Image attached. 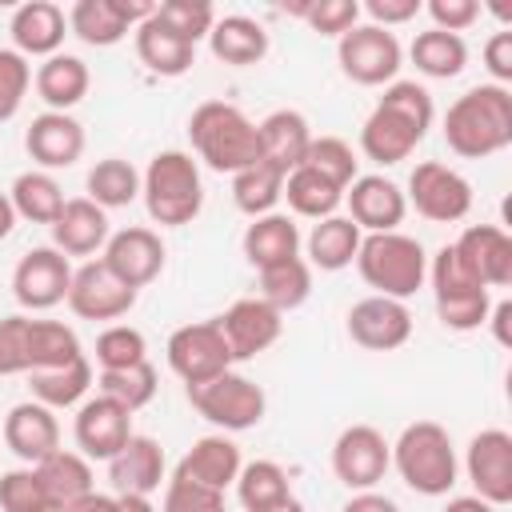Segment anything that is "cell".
<instances>
[{
    "mask_svg": "<svg viewBox=\"0 0 512 512\" xmlns=\"http://www.w3.org/2000/svg\"><path fill=\"white\" fill-rule=\"evenodd\" d=\"M432 96L424 84L416 80H392L380 96V104L368 112L364 128H360V148L372 164H400L416 152V144L428 136L432 128Z\"/></svg>",
    "mask_w": 512,
    "mask_h": 512,
    "instance_id": "cell-1",
    "label": "cell"
},
{
    "mask_svg": "<svg viewBox=\"0 0 512 512\" xmlns=\"http://www.w3.org/2000/svg\"><path fill=\"white\" fill-rule=\"evenodd\" d=\"M408 56H412L416 72H424V76H432V80H452V76H460L464 64H468V44H464V36H456V32L428 28V32H416Z\"/></svg>",
    "mask_w": 512,
    "mask_h": 512,
    "instance_id": "cell-38",
    "label": "cell"
},
{
    "mask_svg": "<svg viewBox=\"0 0 512 512\" xmlns=\"http://www.w3.org/2000/svg\"><path fill=\"white\" fill-rule=\"evenodd\" d=\"M284 168L268 164V160H256L248 164L244 172L232 176V204L244 212V216H268L276 208V200L284 196Z\"/></svg>",
    "mask_w": 512,
    "mask_h": 512,
    "instance_id": "cell-40",
    "label": "cell"
},
{
    "mask_svg": "<svg viewBox=\"0 0 512 512\" xmlns=\"http://www.w3.org/2000/svg\"><path fill=\"white\" fill-rule=\"evenodd\" d=\"M428 16H432V28L460 36L464 28L476 24L480 4H476V0H428Z\"/></svg>",
    "mask_w": 512,
    "mask_h": 512,
    "instance_id": "cell-54",
    "label": "cell"
},
{
    "mask_svg": "<svg viewBox=\"0 0 512 512\" xmlns=\"http://www.w3.org/2000/svg\"><path fill=\"white\" fill-rule=\"evenodd\" d=\"M364 12L372 16L376 28H392V24H408L420 12V0H368Z\"/></svg>",
    "mask_w": 512,
    "mask_h": 512,
    "instance_id": "cell-56",
    "label": "cell"
},
{
    "mask_svg": "<svg viewBox=\"0 0 512 512\" xmlns=\"http://www.w3.org/2000/svg\"><path fill=\"white\" fill-rule=\"evenodd\" d=\"M36 476H40L48 500H52V504H64V508L76 504V500H84V496L92 492V464H88V456H80V452L56 448L52 456H44V460L36 464Z\"/></svg>",
    "mask_w": 512,
    "mask_h": 512,
    "instance_id": "cell-35",
    "label": "cell"
},
{
    "mask_svg": "<svg viewBox=\"0 0 512 512\" xmlns=\"http://www.w3.org/2000/svg\"><path fill=\"white\" fill-rule=\"evenodd\" d=\"M44 504H48V492H44L36 468L0 472V512H40Z\"/></svg>",
    "mask_w": 512,
    "mask_h": 512,
    "instance_id": "cell-50",
    "label": "cell"
},
{
    "mask_svg": "<svg viewBox=\"0 0 512 512\" xmlns=\"http://www.w3.org/2000/svg\"><path fill=\"white\" fill-rule=\"evenodd\" d=\"M132 304H136V292L128 284H120L104 260H88V264L72 268L68 308L80 320H120V316H128Z\"/></svg>",
    "mask_w": 512,
    "mask_h": 512,
    "instance_id": "cell-18",
    "label": "cell"
},
{
    "mask_svg": "<svg viewBox=\"0 0 512 512\" xmlns=\"http://www.w3.org/2000/svg\"><path fill=\"white\" fill-rule=\"evenodd\" d=\"M168 368L188 384H204L220 372L232 368V352L224 344V332L216 320H200V324H184L168 336Z\"/></svg>",
    "mask_w": 512,
    "mask_h": 512,
    "instance_id": "cell-12",
    "label": "cell"
},
{
    "mask_svg": "<svg viewBox=\"0 0 512 512\" xmlns=\"http://www.w3.org/2000/svg\"><path fill=\"white\" fill-rule=\"evenodd\" d=\"M96 388H100V396L116 400L120 408L140 412V408L152 404V396H156V368L144 360V364H132V368L100 372V376H96Z\"/></svg>",
    "mask_w": 512,
    "mask_h": 512,
    "instance_id": "cell-45",
    "label": "cell"
},
{
    "mask_svg": "<svg viewBox=\"0 0 512 512\" xmlns=\"http://www.w3.org/2000/svg\"><path fill=\"white\" fill-rule=\"evenodd\" d=\"M140 196H144V208L148 216L160 224V228H180V224H192L204 208V184H200V168L188 152L180 148H168V152H156L140 176Z\"/></svg>",
    "mask_w": 512,
    "mask_h": 512,
    "instance_id": "cell-4",
    "label": "cell"
},
{
    "mask_svg": "<svg viewBox=\"0 0 512 512\" xmlns=\"http://www.w3.org/2000/svg\"><path fill=\"white\" fill-rule=\"evenodd\" d=\"M24 148L40 164V172L72 168L84 156V128L68 112H40L24 132Z\"/></svg>",
    "mask_w": 512,
    "mask_h": 512,
    "instance_id": "cell-23",
    "label": "cell"
},
{
    "mask_svg": "<svg viewBox=\"0 0 512 512\" xmlns=\"http://www.w3.org/2000/svg\"><path fill=\"white\" fill-rule=\"evenodd\" d=\"M292 488H288V472L276 464V460H252V464H240V476H236V496L248 512H260L276 500H284Z\"/></svg>",
    "mask_w": 512,
    "mask_h": 512,
    "instance_id": "cell-44",
    "label": "cell"
},
{
    "mask_svg": "<svg viewBox=\"0 0 512 512\" xmlns=\"http://www.w3.org/2000/svg\"><path fill=\"white\" fill-rule=\"evenodd\" d=\"M152 16L168 32H176L180 40H188V44L204 40L212 32V24H216V8L208 0H164V4H156Z\"/></svg>",
    "mask_w": 512,
    "mask_h": 512,
    "instance_id": "cell-48",
    "label": "cell"
},
{
    "mask_svg": "<svg viewBox=\"0 0 512 512\" xmlns=\"http://www.w3.org/2000/svg\"><path fill=\"white\" fill-rule=\"evenodd\" d=\"M160 512H224V492L172 476L168 488H164Z\"/></svg>",
    "mask_w": 512,
    "mask_h": 512,
    "instance_id": "cell-52",
    "label": "cell"
},
{
    "mask_svg": "<svg viewBox=\"0 0 512 512\" xmlns=\"http://www.w3.org/2000/svg\"><path fill=\"white\" fill-rule=\"evenodd\" d=\"M164 244H160V236L152 232V228H140V224H132V228H120V232H112L108 236V244H104V264H108V272L120 280V284H128L132 292H140L144 284H152L160 272H164Z\"/></svg>",
    "mask_w": 512,
    "mask_h": 512,
    "instance_id": "cell-17",
    "label": "cell"
},
{
    "mask_svg": "<svg viewBox=\"0 0 512 512\" xmlns=\"http://www.w3.org/2000/svg\"><path fill=\"white\" fill-rule=\"evenodd\" d=\"M404 200L432 224H456L472 208V184L456 168H448L440 160H424L412 168Z\"/></svg>",
    "mask_w": 512,
    "mask_h": 512,
    "instance_id": "cell-10",
    "label": "cell"
},
{
    "mask_svg": "<svg viewBox=\"0 0 512 512\" xmlns=\"http://www.w3.org/2000/svg\"><path fill=\"white\" fill-rule=\"evenodd\" d=\"M340 512H400V508H396V500H392V496H384V492L368 488V492H352V496L344 500V508H340Z\"/></svg>",
    "mask_w": 512,
    "mask_h": 512,
    "instance_id": "cell-57",
    "label": "cell"
},
{
    "mask_svg": "<svg viewBox=\"0 0 512 512\" xmlns=\"http://www.w3.org/2000/svg\"><path fill=\"white\" fill-rule=\"evenodd\" d=\"M300 164L312 168V172H320L336 188H348L356 180V152L340 136H312V144H308V152H304Z\"/></svg>",
    "mask_w": 512,
    "mask_h": 512,
    "instance_id": "cell-46",
    "label": "cell"
},
{
    "mask_svg": "<svg viewBox=\"0 0 512 512\" xmlns=\"http://www.w3.org/2000/svg\"><path fill=\"white\" fill-rule=\"evenodd\" d=\"M188 404L208 424H216L224 432H248V428H256L264 420V408H268L264 388L256 380L232 372V368L220 372V376H212V380H204V384H188Z\"/></svg>",
    "mask_w": 512,
    "mask_h": 512,
    "instance_id": "cell-8",
    "label": "cell"
},
{
    "mask_svg": "<svg viewBox=\"0 0 512 512\" xmlns=\"http://www.w3.org/2000/svg\"><path fill=\"white\" fill-rule=\"evenodd\" d=\"M216 324L224 332V344H228L232 360H252L260 352H268L284 332V316L272 304H264L260 296L236 300L224 316H216Z\"/></svg>",
    "mask_w": 512,
    "mask_h": 512,
    "instance_id": "cell-19",
    "label": "cell"
},
{
    "mask_svg": "<svg viewBox=\"0 0 512 512\" xmlns=\"http://www.w3.org/2000/svg\"><path fill=\"white\" fill-rule=\"evenodd\" d=\"M344 200H348V220L360 232H396V224L408 212L400 184L388 176H356L344 188Z\"/></svg>",
    "mask_w": 512,
    "mask_h": 512,
    "instance_id": "cell-22",
    "label": "cell"
},
{
    "mask_svg": "<svg viewBox=\"0 0 512 512\" xmlns=\"http://www.w3.org/2000/svg\"><path fill=\"white\" fill-rule=\"evenodd\" d=\"M336 60H340V72L364 88H388L404 64V48L396 40V32L388 28H376V24H356L340 36L336 44Z\"/></svg>",
    "mask_w": 512,
    "mask_h": 512,
    "instance_id": "cell-9",
    "label": "cell"
},
{
    "mask_svg": "<svg viewBox=\"0 0 512 512\" xmlns=\"http://www.w3.org/2000/svg\"><path fill=\"white\" fill-rule=\"evenodd\" d=\"M444 512H496V508L488 500H480V496H452L444 504Z\"/></svg>",
    "mask_w": 512,
    "mask_h": 512,
    "instance_id": "cell-59",
    "label": "cell"
},
{
    "mask_svg": "<svg viewBox=\"0 0 512 512\" xmlns=\"http://www.w3.org/2000/svg\"><path fill=\"white\" fill-rule=\"evenodd\" d=\"M152 12V0H76L68 12V32L92 48H112L128 32H136Z\"/></svg>",
    "mask_w": 512,
    "mask_h": 512,
    "instance_id": "cell-14",
    "label": "cell"
},
{
    "mask_svg": "<svg viewBox=\"0 0 512 512\" xmlns=\"http://www.w3.org/2000/svg\"><path fill=\"white\" fill-rule=\"evenodd\" d=\"M8 32H12V48L28 60V56H56L64 36H68V16L60 4L52 0H28L12 12L8 20Z\"/></svg>",
    "mask_w": 512,
    "mask_h": 512,
    "instance_id": "cell-25",
    "label": "cell"
},
{
    "mask_svg": "<svg viewBox=\"0 0 512 512\" xmlns=\"http://www.w3.org/2000/svg\"><path fill=\"white\" fill-rule=\"evenodd\" d=\"M208 48L216 60L232 64V68H248V64H260L268 56V32L260 20L252 16H216L212 32H208Z\"/></svg>",
    "mask_w": 512,
    "mask_h": 512,
    "instance_id": "cell-31",
    "label": "cell"
},
{
    "mask_svg": "<svg viewBox=\"0 0 512 512\" xmlns=\"http://www.w3.org/2000/svg\"><path fill=\"white\" fill-rule=\"evenodd\" d=\"M284 200L296 216H308V220H324V216H336L340 200H344V188H336L332 180H324L320 172L312 168H292L284 176Z\"/></svg>",
    "mask_w": 512,
    "mask_h": 512,
    "instance_id": "cell-41",
    "label": "cell"
},
{
    "mask_svg": "<svg viewBox=\"0 0 512 512\" xmlns=\"http://www.w3.org/2000/svg\"><path fill=\"white\" fill-rule=\"evenodd\" d=\"M392 468V444L372 424H348L332 444V472L348 492H368Z\"/></svg>",
    "mask_w": 512,
    "mask_h": 512,
    "instance_id": "cell-11",
    "label": "cell"
},
{
    "mask_svg": "<svg viewBox=\"0 0 512 512\" xmlns=\"http://www.w3.org/2000/svg\"><path fill=\"white\" fill-rule=\"evenodd\" d=\"M116 512H156L148 496H132V492H120L116 496Z\"/></svg>",
    "mask_w": 512,
    "mask_h": 512,
    "instance_id": "cell-60",
    "label": "cell"
},
{
    "mask_svg": "<svg viewBox=\"0 0 512 512\" xmlns=\"http://www.w3.org/2000/svg\"><path fill=\"white\" fill-rule=\"evenodd\" d=\"M308 296H312V268H308V260L292 256L284 264L260 268V300L272 304L280 316L284 312H296Z\"/></svg>",
    "mask_w": 512,
    "mask_h": 512,
    "instance_id": "cell-43",
    "label": "cell"
},
{
    "mask_svg": "<svg viewBox=\"0 0 512 512\" xmlns=\"http://www.w3.org/2000/svg\"><path fill=\"white\" fill-rule=\"evenodd\" d=\"M108 212L88 196L64 200L60 216L52 220V248L64 256H92L108 244Z\"/></svg>",
    "mask_w": 512,
    "mask_h": 512,
    "instance_id": "cell-26",
    "label": "cell"
},
{
    "mask_svg": "<svg viewBox=\"0 0 512 512\" xmlns=\"http://www.w3.org/2000/svg\"><path fill=\"white\" fill-rule=\"evenodd\" d=\"M80 336L64 320H36L28 316V372L44 368H64L80 360Z\"/></svg>",
    "mask_w": 512,
    "mask_h": 512,
    "instance_id": "cell-39",
    "label": "cell"
},
{
    "mask_svg": "<svg viewBox=\"0 0 512 512\" xmlns=\"http://www.w3.org/2000/svg\"><path fill=\"white\" fill-rule=\"evenodd\" d=\"M260 512H308V508H304V504H300V500L288 492L284 500H276V504H268V508H260Z\"/></svg>",
    "mask_w": 512,
    "mask_h": 512,
    "instance_id": "cell-62",
    "label": "cell"
},
{
    "mask_svg": "<svg viewBox=\"0 0 512 512\" xmlns=\"http://www.w3.org/2000/svg\"><path fill=\"white\" fill-rule=\"evenodd\" d=\"M8 200H12V208H16V220H32V224H48V228H52V220H56L60 208H64V188L56 184L52 172L32 168V172H20V176L12 180Z\"/></svg>",
    "mask_w": 512,
    "mask_h": 512,
    "instance_id": "cell-36",
    "label": "cell"
},
{
    "mask_svg": "<svg viewBox=\"0 0 512 512\" xmlns=\"http://www.w3.org/2000/svg\"><path fill=\"white\" fill-rule=\"evenodd\" d=\"M484 68H488L492 84L508 88V80H512V32L508 28L488 36V44H484Z\"/></svg>",
    "mask_w": 512,
    "mask_h": 512,
    "instance_id": "cell-55",
    "label": "cell"
},
{
    "mask_svg": "<svg viewBox=\"0 0 512 512\" xmlns=\"http://www.w3.org/2000/svg\"><path fill=\"white\" fill-rule=\"evenodd\" d=\"M352 264L360 268L372 296H388V300H408L428 280V252L420 240L404 232H368Z\"/></svg>",
    "mask_w": 512,
    "mask_h": 512,
    "instance_id": "cell-5",
    "label": "cell"
},
{
    "mask_svg": "<svg viewBox=\"0 0 512 512\" xmlns=\"http://www.w3.org/2000/svg\"><path fill=\"white\" fill-rule=\"evenodd\" d=\"M464 472L480 500L504 508L512 500V436L504 428H484L468 440Z\"/></svg>",
    "mask_w": 512,
    "mask_h": 512,
    "instance_id": "cell-15",
    "label": "cell"
},
{
    "mask_svg": "<svg viewBox=\"0 0 512 512\" xmlns=\"http://www.w3.org/2000/svg\"><path fill=\"white\" fill-rule=\"evenodd\" d=\"M88 200L100 204L104 212L108 208H128L136 196H140V172L120 160V156H104L88 168Z\"/></svg>",
    "mask_w": 512,
    "mask_h": 512,
    "instance_id": "cell-42",
    "label": "cell"
},
{
    "mask_svg": "<svg viewBox=\"0 0 512 512\" xmlns=\"http://www.w3.org/2000/svg\"><path fill=\"white\" fill-rule=\"evenodd\" d=\"M444 144L464 160L496 156L512 144V92L500 84H476L444 112Z\"/></svg>",
    "mask_w": 512,
    "mask_h": 512,
    "instance_id": "cell-2",
    "label": "cell"
},
{
    "mask_svg": "<svg viewBox=\"0 0 512 512\" xmlns=\"http://www.w3.org/2000/svg\"><path fill=\"white\" fill-rule=\"evenodd\" d=\"M488 316H492V332H496V340H500V344H512V332H508V320H512V304H508V300H500V304H496Z\"/></svg>",
    "mask_w": 512,
    "mask_h": 512,
    "instance_id": "cell-58",
    "label": "cell"
},
{
    "mask_svg": "<svg viewBox=\"0 0 512 512\" xmlns=\"http://www.w3.org/2000/svg\"><path fill=\"white\" fill-rule=\"evenodd\" d=\"M288 12L300 16L312 32L336 36V40H340L348 28H356V20H360V4H356V0H304V4H292Z\"/></svg>",
    "mask_w": 512,
    "mask_h": 512,
    "instance_id": "cell-49",
    "label": "cell"
},
{
    "mask_svg": "<svg viewBox=\"0 0 512 512\" xmlns=\"http://www.w3.org/2000/svg\"><path fill=\"white\" fill-rule=\"evenodd\" d=\"M136 56L148 72L156 76H184L192 64H196V44L180 40L176 32H168L156 16H148L140 28H136Z\"/></svg>",
    "mask_w": 512,
    "mask_h": 512,
    "instance_id": "cell-33",
    "label": "cell"
},
{
    "mask_svg": "<svg viewBox=\"0 0 512 512\" xmlns=\"http://www.w3.org/2000/svg\"><path fill=\"white\" fill-rule=\"evenodd\" d=\"M256 140H260V160L292 172V168H300V160L312 144V128L296 108H276L256 124Z\"/></svg>",
    "mask_w": 512,
    "mask_h": 512,
    "instance_id": "cell-29",
    "label": "cell"
},
{
    "mask_svg": "<svg viewBox=\"0 0 512 512\" xmlns=\"http://www.w3.org/2000/svg\"><path fill=\"white\" fill-rule=\"evenodd\" d=\"M72 436H76L80 456H88V460H112L128 444V436H132V412L96 392L92 400H84L76 408Z\"/></svg>",
    "mask_w": 512,
    "mask_h": 512,
    "instance_id": "cell-20",
    "label": "cell"
},
{
    "mask_svg": "<svg viewBox=\"0 0 512 512\" xmlns=\"http://www.w3.org/2000/svg\"><path fill=\"white\" fill-rule=\"evenodd\" d=\"M148 360V340L140 328L132 324H108L96 336V364L100 372H116V368H132Z\"/></svg>",
    "mask_w": 512,
    "mask_h": 512,
    "instance_id": "cell-47",
    "label": "cell"
},
{
    "mask_svg": "<svg viewBox=\"0 0 512 512\" xmlns=\"http://www.w3.org/2000/svg\"><path fill=\"white\" fill-rule=\"evenodd\" d=\"M28 376V316H4L0 320V376Z\"/></svg>",
    "mask_w": 512,
    "mask_h": 512,
    "instance_id": "cell-53",
    "label": "cell"
},
{
    "mask_svg": "<svg viewBox=\"0 0 512 512\" xmlns=\"http://www.w3.org/2000/svg\"><path fill=\"white\" fill-rule=\"evenodd\" d=\"M40 512H68V508H64V504H52V500H48V504H44Z\"/></svg>",
    "mask_w": 512,
    "mask_h": 512,
    "instance_id": "cell-63",
    "label": "cell"
},
{
    "mask_svg": "<svg viewBox=\"0 0 512 512\" xmlns=\"http://www.w3.org/2000/svg\"><path fill=\"white\" fill-rule=\"evenodd\" d=\"M456 256L484 288H508L512 284V236L496 224H468L456 236Z\"/></svg>",
    "mask_w": 512,
    "mask_h": 512,
    "instance_id": "cell-21",
    "label": "cell"
},
{
    "mask_svg": "<svg viewBox=\"0 0 512 512\" xmlns=\"http://www.w3.org/2000/svg\"><path fill=\"white\" fill-rule=\"evenodd\" d=\"M32 84V64L16 52V48H0V124H8Z\"/></svg>",
    "mask_w": 512,
    "mask_h": 512,
    "instance_id": "cell-51",
    "label": "cell"
},
{
    "mask_svg": "<svg viewBox=\"0 0 512 512\" xmlns=\"http://www.w3.org/2000/svg\"><path fill=\"white\" fill-rule=\"evenodd\" d=\"M392 468L420 496H448L456 484V448L436 420L408 424L392 444Z\"/></svg>",
    "mask_w": 512,
    "mask_h": 512,
    "instance_id": "cell-6",
    "label": "cell"
},
{
    "mask_svg": "<svg viewBox=\"0 0 512 512\" xmlns=\"http://www.w3.org/2000/svg\"><path fill=\"white\" fill-rule=\"evenodd\" d=\"M108 480L120 492H132V496H152L164 480V448L152 440V436H128V444L108 460Z\"/></svg>",
    "mask_w": 512,
    "mask_h": 512,
    "instance_id": "cell-27",
    "label": "cell"
},
{
    "mask_svg": "<svg viewBox=\"0 0 512 512\" xmlns=\"http://www.w3.org/2000/svg\"><path fill=\"white\" fill-rule=\"evenodd\" d=\"M28 388H32V400L44 404V408H72L88 396L92 388V364L88 356L64 364V368H44V372H28Z\"/></svg>",
    "mask_w": 512,
    "mask_h": 512,
    "instance_id": "cell-37",
    "label": "cell"
},
{
    "mask_svg": "<svg viewBox=\"0 0 512 512\" xmlns=\"http://www.w3.org/2000/svg\"><path fill=\"white\" fill-rule=\"evenodd\" d=\"M240 464H244V460H240V448L220 432V436H200V440L180 456V464H176L172 476L224 492L228 484H236Z\"/></svg>",
    "mask_w": 512,
    "mask_h": 512,
    "instance_id": "cell-28",
    "label": "cell"
},
{
    "mask_svg": "<svg viewBox=\"0 0 512 512\" xmlns=\"http://www.w3.org/2000/svg\"><path fill=\"white\" fill-rule=\"evenodd\" d=\"M188 140L196 148V156L212 168V172H244L248 164L260 160V140H256V124L224 100H204L192 116H188Z\"/></svg>",
    "mask_w": 512,
    "mask_h": 512,
    "instance_id": "cell-3",
    "label": "cell"
},
{
    "mask_svg": "<svg viewBox=\"0 0 512 512\" xmlns=\"http://www.w3.org/2000/svg\"><path fill=\"white\" fill-rule=\"evenodd\" d=\"M428 280H432L436 316H440L444 328H452V332H472V328L488 324L492 296H488V288L464 268V260L456 256L452 244H444V248L428 260Z\"/></svg>",
    "mask_w": 512,
    "mask_h": 512,
    "instance_id": "cell-7",
    "label": "cell"
},
{
    "mask_svg": "<svg viewBox=\"0 0 512 512\" xmlns=\"http://www.w3.org/2000/svg\"><path fill=\"white\" fill-rule=\"evenodd\" d=\"M360 228L348 220V216H324L312 224L308 232V268H320V272H340L356 260L360 252Z\"/></svg>",
    "mask_w": 512,
    "mask_h": 512,
    "instance_id": "cell-34",
    "label": "cell"
},
{
    "mask_svg": "<svg viewBox=\"0 0 512 512\" xmlns=\"http://www.w3.org/2000/svg\"><path fill=\"white\" fill-rule=\"evenodd\" d=\"M68 284H72V264L52 244L24 252L20 264L12 268V296L24 312L56 308L60 300H68Z\"/></svg>",
    "mask_w": 512,
    "mask_h": 512,
    "instance_id": "cell-13",
    "label": "cell"
},
{
    "mask_svg": "<svg viewBox=\"0 0 512 512\" xmlns=\"http://www.w3.org/2000/svg\"><path fill=\"white\" fill-rule=\"evenodd\" d=\"M244 260L260 272V268H272V264H284L292 256H300V228L292 216L284 212H268V216H256L248 228H244Z\"/></svg>",
    "mask_w": 512,
    "mask_h": 512,
    "instance_id": "cell-30",
    "label": "cell"
},
{
    "mask_svg": "<svg viewBox=\"0 0 512 512\" xmlns=\"http://www.w3.org/2000/svg\"><path fill=\"white\" fill-rule=\"evenodd\" d=\"M348 336L368 352H396L412 336V312L404 300L364 296L348 308Z\"/></svg>",
    "mask_w": 512,
    "mask_h": 512,
    "instance_id": "cell-16",
    "label": "cell"
},
{
    "mask_svg": "<svg viewBox=\"0 0 512 512\" xmlns=\"http://www.w3.org/2000/svg\"><path fill=\"white\" fill-rule=\"evenodd\" d=\"M4 444L12 456H20L28 468H36L44 456H52L60 448V424H56V412L36 404V400H24V404H12L8 416H4Z\"/></svg>",
    "mask_w": 512,
    "mask_h": 512,
    "instance_id": "cell-24",
    "label": "cell"
},
{
    "mask_svg": "<svg viewBox=\"0 0 512 512\" xmlns=\"http://www.w3.org/2000/svg\"><path fill=\"white\" fill-rule=\"evenodd\" d=\"M12 228H16V208H12L8 192H0V240L12 236Z\"/></svg>",
    "mask_w": 512,
    "mask_h": 512,
    "instance_id": "cell-61",
    "label": "cell"
},
{
    "mask_svg": "<svg viewBox=\"0 0 512 512\" xmlns=\"http://www.w3.org/2000/svg\"><path fill=\"white\" fill-rule=\"evenodd\" d=\"M32 84H36V96L48 104V112H68L88 96L92 76H88V64L80 56L56 52L36 68Z\"/></svg>",
    "mask_w": 512,
    "mask_h": 512,
    "instance_id": "cell-32",
    "label": "cell"
}]
</instances>
